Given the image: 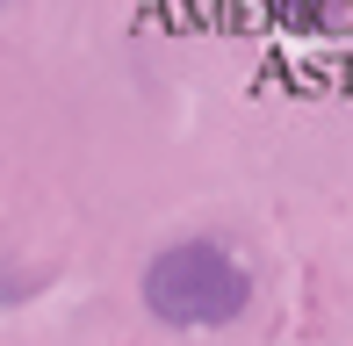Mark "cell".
<instances>
[{
	"label": "cell",
	"mask_w": 353,
	"mask_h": 346,
	"mask_svg": "<svg viewBox=\"0 0 353 346\" xmlns=\"http://www.w3.org/2000/svg\"><path fill=\"white\" fill-rule=\"evenodd\" d=\"M260 8L274 14L281 29H310V37H317V29H339L346 22L353 0H260Z\"/></svg>",
	"instance_id": "cell-2"
},
{
	"label": "cell",
	"mask_w": 353,
	"mask_h": 346,
	"mask_svg": "<svg viewBox=\"0 0 353 346\" xmlns=\"http://www.w3.org/2000/svg\"><path fill=\"white\" fill-rule=\"evenodd\" d=\"M137 303L152 310L166 332H223L245 318L252 303V274L223 238H173L144 260L137 274Z\"/></svg>",
	"instance_id": "cell-1"
}]
</instances>
